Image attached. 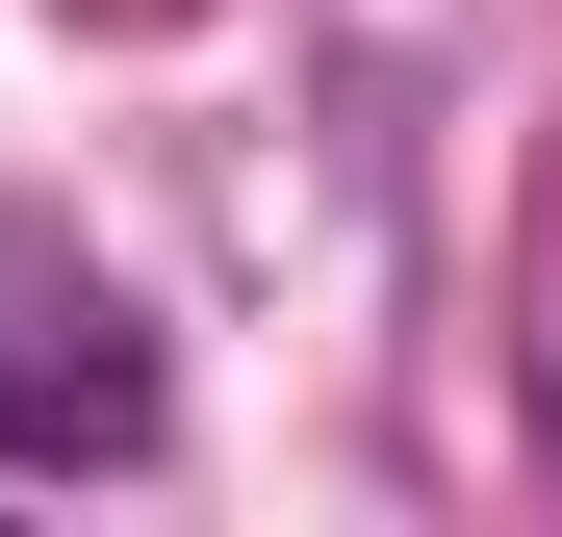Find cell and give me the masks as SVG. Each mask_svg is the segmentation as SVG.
I'll use <instances>...</instances> for the list:
<instances>
[{
	"instance_id": "1",
	"label": "cell",
	"mask_w": 562,
	"mask_h": 537,
	"mask_svg": "<svg viewBox=\"0 0 562 537\" xmlns=\"http://www.w3.org/2000/svg\"><path fill=\"white\" fill-rule=\"evenodd\" d=\"M154 435H179V384H154L128 282H103L77 231L0 205V486H128Z\"/></svg>"
}]
</instances>
